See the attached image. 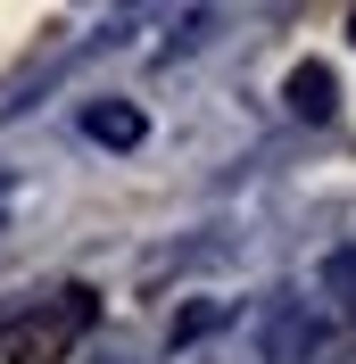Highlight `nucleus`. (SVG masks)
Listing matches in <instances>:
<instances>
[{
    "label": "nucleus",
    "instance_id": "1",
    "mask_svg": "<svg viewBox=\"0 0 356 364\" xmlns=\"http://www.w3.org/2000/svg\"><path fill=\"white\" fill-rule=\"evenodd\" d=\"M91 315H100V306H91L83 282H75V290H58L50 306L0 315V356H9V364H50L67 340H83V331H91Z\"/></svg>",
    "mask_w": 356,
    "mask_h": 364
},
{
    "label": "nucleus",
    "instance_id": "6",
    "mask_svg": "<svg viewBox=\"0 0 356 364\" xmlns=\"http://www.w3.org/2000/svg\"><path fill=\"white\" fill-rule=\"evenodd\" d=\"M348 42H356V17H348Z\"/></svg>",
    "mask_w": 356,
    "mask_h": 364
},
{
    "label": "nucleus",
    "instance_id": "5",
    "mask_svg": "<svg viewBox=\"0 0 356 364\" xmlns=\"http://www.w3.org/2000/svg\"><path fill=\"white\" fill-rule=\"evenodd\" d=\"M199 331H216V306H191V315L174 323V340H199Z\"/></svg>",
    "mask_w": 356,
    "mask_h": 364
},
{
    "label": "nucleus",
    "instance_id": "2",
    "mask_svg": "<svg viewBox=\"0 0 356 364\" xmlns=\"http://www.w3.org/2000/svg\"><path fill=\"white\" fill-rule=\"evenodd\" d=\"M83 133L108 141V149H141V133H150V124H141L133 100H100V108H83Z\"/></svg>",
    "mask_w": 356,
    "mask_h": 364
},
{
    "label": "nucleus",
    "instance_id": "4",
    "mask_svg": "<svg viewBox=\"0 0 356 364\" xmlns=\"http://www.w3.org/2000/svg\"><path fill=\"white\" fill-rule=\"evenodd\" d=\"M323 298H332L340 315H356V249H332V257H323Z\"/></svg>",
    "mask_w": 356,
    "mask_h": 364
},
{
    "label": "nucleus",
    "instance_id": "3",
    "mask_svg": "<svg viewBox=\"0 0 356 364\" xmlns=\"http://www.w3.org/2000/svg\"><path fill=\"white\" fill-rule=\"evenodd\" d=\"M290 108H298V116H307V124H323V116H332L340 108V83H332V67H290Z\"/></svg>",
    "mask_w": 356,
    "mask_h": 364
}]
</instances>
